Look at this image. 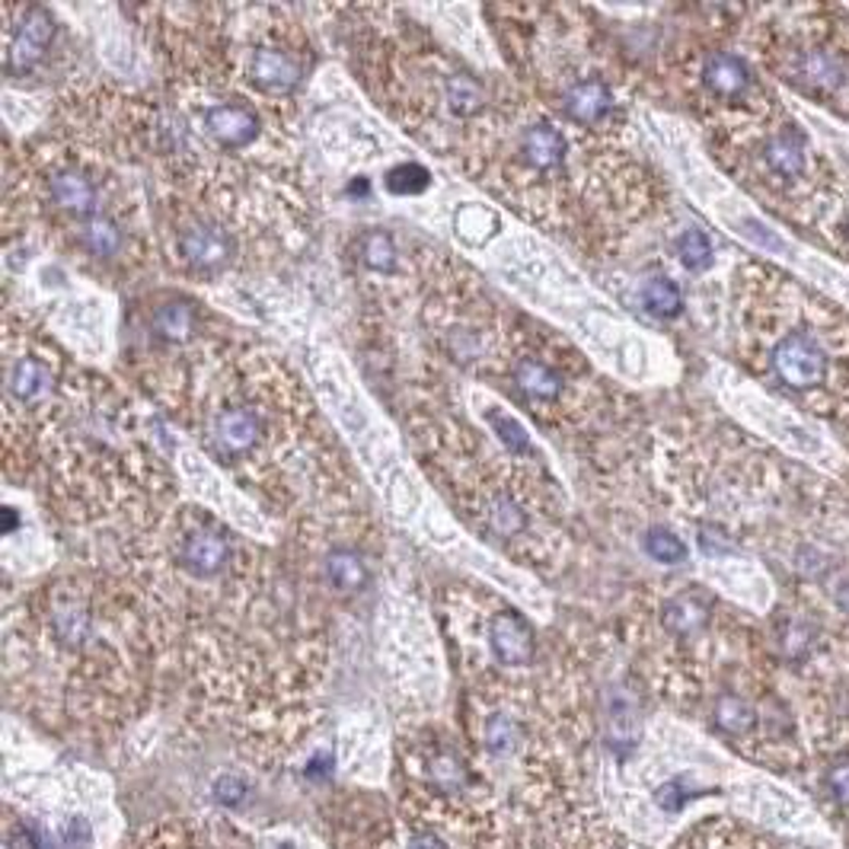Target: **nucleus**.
<instances>
[{
	"instance_id": "12",
	"label": "nucleus",
	"mask_w": 849,
	"mask_h": 849,
	"mask_svg": "<svg viewBox=\"0 0 849 849\" xmlns=\"http://www.w3.org/2000/svg\"><path fill=\"white\" fill-rule=\"evenodd\" d=\"M54 368L42 355H16L7 368V406L13 409H42L54 399Z\"/></svg>"
},
{
	"instance_id": "3",
	"label": "nucleus",
	"mask_w": 849,
	"mask_h": 849,
	"mask_svg": "<svg viewBox=\"0 0 849 849\" xmlns=\"http://www.w3.org/2000/svg\"><path fill=\"white\" fill-rule=\"evenodd\" d=\"M770 112L745 125V176L770 201H789L811 208L821 198V157L792 122L770 125Z\"/></svg>"
},
{
	"instance_id": "20",
	"label": "nucleus",
	"mask_w": 849,
	"mask_h": 849,
	"mask_svg": "<svg viewBox=\"0 0 849 849\" xmlns=\"http://www.w3.org/2000/svg\"><path fill=\"white\" fill-rule=\"evenodd\" d=\"M712 607L700 591H680L661 607V626L677 639H693L709 626Z\"/></svg>"
},
{
	"instance_id": "22",
	"label": "nucleus",
	"mask_w": 849,
	"mask_h": 849,
	"mask_svg": "<svg viewBox=\"0 0 849 849\" xmlns=\"http://www.w3.org/2000/svg\"><path fill=\"white\" fill-rule=\"evenodd\" d=\"M77 246L87 253V256H94V259H115L122 249H125V231H122V224L112 218V214H106V211H99L94 214L90 221H84L81 224V231H77Z\"/></svg>"
},
{
	"instance_id": "26",
	"label": "nucleus",
	"mask_w": 849,
	"mask_h": 849,
	"mask_svg": "<svg viewBox=\"0 0 849 849\" xmlns=\"http://www.w3.org/2000/svg\"><path fill=\"white\" fill-rule=\"evenodd\" d=\"M642 307L659 317V320H674L680 317L684 310V294H680V284L667 275H655L649 282L642 284Z\"/></svg>"
},
{
	"instance_id": "10",
	"label": "nucleus",
	"mask_w": 849,
	"mask_h": 849,
	"mask_svg": "<svg viewBox=\"0 0 849 849\" xmlns=\"http://www.w3.org/2000/svg\"><path fill=\"white\" fill-rule=\"evenodd\" d=\"M515 160L524 167L527 176L537 180H553L566 170L568 163V138L546 119H537L524 125L515 142Z\"/></svg>"
},
{
	"instance_id": "24",
	"label": "nucleus",
	"mask_w": 849,
	"mask_h": 849,
	"mask_svg": "<svg viewBox=\"0 0 849 849\" xmlns=\"http://www.w3.org/2000/svg\"><path fill=\"white\" fill-rule=\"evenodd\" d=\"M355 249H358V262L374 272V275H396L399 269V249L393 243V236L380 227H371L365 234L355 239Z\"/></svg>"
},
{
	"instance_id": "5",
	"label": "nucleus",
	"mask_w": 849,
	"mask_h": 849,
	"mask_svg": "<svg viewBox=\"0 0 849 849\" xmlns=\"http://www.w3.org/2000/svg\"><path fill=\"white\" fill-rule=\"evenodd\" d=\"M266 438H269V419L249 399L221 403L208 413L205 444L214 460H227V464L249 460L253 454L262 451Z\"/></svg>"
},
{
	"instance_id": "32",
	"label": "nucleus",
	"mask_w": 849,
	"mask_h": 849,
	"mask_svg": "<svg viewBox=\"0 0 849 849\" xmlns=\"http://www.w3.org/2000/svg\"><path fill=\"white\" fill-rule=\"evenodd\" d=\"M677 259H680V266L687 269V272H693V275H703L712 269V243H709V236L703 231H697V227H690L687 234H680L677 239Z\"/></svg>"
},
{
	"instance_id": "1",
	"label": "nucleus",
	"mask_w": 849,
	"mask_h": 849,
	"mask_svg": "<svg viewBox=\"0 0 849 849\" xmlns=\"http://www.w3.org/2000/svg\"><path fill=\"white\" fill-rule=\"evenodd\" d=\"M763 284L770 300L745 307L756 371L804 409L840 416L849 409V317L776 272H763Z\"/></svg>"
},
{
	"instance_id": "18",
	"label": "nucleus",
	"mask_w": 849,
	"mask_h": 849,
	"mask_svg": "<svg viewBox=\"0 0 849 849\" xmlns=\"http://www.w3.org/2000/svg\"><path fill=\"white\" fill-rule=\"evenodd\" d=\"M482 527L499 537V540H515L530 530V515L527 505L518 499L515 489H492L482 499Z\"/></svg>"
},
{
	"instance_id": "27",
	"label": "nucleus",
	"mask_w": 849,
	"mask_h": 849,
	"mask_svg": "<svg viewBox=\"0 0 849 849\" xmlns=\"http://www.w3.org/2000/svg\"><path fill=\"white\" fill-rule=\"evenodd\" d=\"M715 725L725 731V735H748L751 728H754L756 722V712L751 703H745L741 697H735V693H725V697H718L715 700Z\"/></svg>"
},
{
	"instance_id": "35",
	"label": "nucleus",
	"mask_w": 849,
	"mask_h": 849,
	"mask_svg": "<svg viewBox=\"0 0 849 849\" xmlns=\"http://www.w3.org/2000/svg\"><path fill=\"white\" fill-rule=\"evenodd\" d=\"M690 799H693V786H690L684 776H677V779L664 783L659 792H655V804H659L661 811H667V814L680 811V808L690 802Z\"/></svg>"
},
{
	"instance_id": "36",
	"label": "nucleus",
	"mask_w": 849,
	"mask_h": 849,
	"mask_svg": "<svg viewBox=\"0 0 849 849\" xmlns=\"http://www.w3.org/2000/svg\"><path fill=\"white\" fill-rule=\"evenodd\" d=\"M824 786H827V792H830L837 802L849 804V760H837V763L827 766Z\"/></svg>"
},
{
	"instance_id": "38",
	"label": "nucleus",
	"mask_w": 849,
	"mask_h": 849,
	"mask_svg": "<svg viewBox=\"0 0 849 849\" xmlns=\"http://www.w3.org/2000/svg\"><path fill=\"white\" fill-rule=\"evenodd\" d=\"M211 792H214V799H218V802L227 804V808H234V804H239L243 799H246V792H249V789H246V783H243L239 776L227 773V776H218V779H214V789H211Z\"/></svg>"
},
{
	"instance_id": "6",
	"label": "nucleus",
	"mask_w": 849,
	"mask_h": 849,
	"mask_svg": "<svg viewBox=\"0 0 849 849\" xmlns=\"http://www.w3.org/2000/svg\"><path fill=\"white\" fill-rule=\"evenodd\" d=\"M697 84H700V90L712 102H718L728 112L741 109L751 119L766 112L763 106L754 102L756 74L754 67H751V61L745 54L731 51V48H709V51H703L700 67H697Z\"/></svg>"
},
{
	"instance_id": "39",
	"label": "nucleus",
	"mask_w": 849,
	"mask_h": 849,
	"mask_svg": "<svg viewBox=\"0 0 849 849\" xmlns=\"http://www.w3.org/2000/svg\"><path fill=\"white\" fill-rule=\"evenodd\" d=\"M406 849H447V844L441 837H434V834H416Z\"/></svg>"
},
{
	"instance_id": "9",
	"label": "nucleus",
	"mask_w": 849,
	"mask_h": 849,
	"mask_svg": "<svg viewBox=\"0 0 849 849\" xmlns=\"http://www.w3.org/2000/svg\"><path fill=\"white\" fill-rule=\"evenodd\" d=\"M46 198L58 214L84 224L99 214V180L81 163H61L46 176Z\"/></svg>"
},
{
	"instance_id": "29",
	"label": "nucleus",
	"mask_w": 849,
	"mask_h": 849,
	"mask_svg": "<svg viewBox=\"0 0 849 849\" xmlns=\"http://www.w3.org/2000/svg\"><path fill=\"white\" fill-rule=\"evenodd\" d=\"M485 422L492 424V431L499 434V441L505 444L508 457H533V441L530 434L524 431V424L508 416V413H499V409H489L485 413Z\"/></svg>"
},
{
	"instance_id": "28",
	"label": "nucleus",
	"mask_w": 849,
	"mask_h": 849,
	"mask_svg": "<svg viewBox=\"0 0 849 849\" xmlns=\"http://www.w3.org/2000/svg\"><path fill=\"white\" fill-rule=\"evenodd\" d=\"M482 741L492 754L505 756L512 754L520 745V722L508 712H492L485 718V728H482Z\"/></svg>"
},
{
	"instance_id": "15",
	"label": "nucleus",
	"mask_w": 849,
	"mask_h": 849,
	"mask_svg": "<svg viewBox=\"0 0 849 849\" xmlns=\"http://www.w3.org/2000/svg\"><path fill=\"white\" fill-rule=\"evenodd\" d=\"M614 90L604 77H578L559 96V112L578 128H601L614 115Z\"/></svg>"
},
{
	"instance_id": "14",
	"label": "nucleus",
	"mask_w": 849,
	"mask_h": 849,
	"mask_svg": "<svg viewBox=\"0 0 849 849\" xmlns=\"http://www.w3.org/2000/svg\"><path fill=\"white\" fill-rule=\"evenodd\" d=\"M485 639H489V652L505 667H527L537 655L533 626L515 607H502L499 614L489 616Z\"/></svg>"
},
{
	"instance_id": "16",
	"label": "nucleus",
	"mask_w": 849,
	"mask_h": 849,
	"mask_svg": "<svg viewBox=\"0 0 849 849\" xmlns=\"http://www.w3.org/2000/svg\"><path fill=\"white\" fill-rule=\"evenodd\" d=\"M508 374L520 399L530 406H556L566 393V374L543 355H518Z\"/></svg>"
},
{
	"instance_id": "13",
	"label": "nucleus",
	"mask_w": 849,
	"mask_h": 849,
	"mask_svg": "<svg viewBox=\"0 0 849 849\" xmlns=\"http://www.w3.org/2000/svg\"><path fill=\"white\" fill-rule=\"evenodd\" d=\"M201 125H205V135L221 150H246L259 142V132H262L256 109L246 102H236V99L201 109Z\"/></svg>"
},
{
	"instance_id": "33",
	"label": "nucleus",
	"mask_w": 849,
	"mask_h": 849,
	"mask_svg": "<svg viewBox=\"0 0 849 849\" xmlns=\"http://www.w3.org/2000/svg\"><path fill=\"white\" fill-rule=\"evenodd\" d=\"M383 186L390 195H399V198H413V195H422L431 186V173L419 167V163H399L393 167L386 176H383Z\"/></svg>"
},
{
	"instance_id": "4",
	"label": "nucleus",
	"mask_w": 849,
	"mask_h": 849,
	"mask_svg": "<svg viewBox=\"0 0 849 849\" xmlns=\"http://www.w3.org/2000/svg\"><path fill=\"white\" fill-rule=\"evenodd\" d=\"M234 537L208 515H189L173 537V566L192 581H221L234 566Z\"/></svg>"
},
{
	"instance_id": "11",
	"label": "nucleus",
	"mask_w": 849,
	"mask_h": 849,
	"mask_svg": "<svg viewBox=\"0 0 849 849\" xmlns=\"http://www.w3.org/2000/svg\"><path fill=\"white\" fill-rule=\"evenodd\" d=\"M246 77L262 96H291L304 81V61L279 42H259L246 58Z\"/></svg>"
},
{
	"instance_id": "17",
	"label": "nucleus",
	"mask_w": 849,
	"mask_h": 849,
	"mask_svg": "<svg viewBox=\"0 0 849 849\" xmlns=\"http://www.w3.org/2000/svg\"><path fill=\"white\" fill-rule=\"evenodd\" d=\"M48 632L61 649H84L94 636V611L74 591H58L48 601Z\"/></svg>"
},
{
	"instance_id": "34",
	"label": "nucleus",
	"mask_w": 849,
	"mask_h": 849,
	"mask_svg": "<svg viewBox=\"0 0 849 849\" xmlns=\"http://www.w3.org/2000/svg\"><path fill=\"white\" fill-rule=\"evenodd\" d=\"M479 224L499 227V218H495L489 208H482V205H464V208L457 211V218H454V231L464 236L467 243H472V246H479V243L489 239V236L479 231Z\"/></svg>"
},
{
	"instance_id": "2",
	"label": "nucleus",
	"mask_w": 849,
	"mask_h": 849,
	"mask_svg": "<svg viewBox=\"0 0 849 849\" xmlns=\"http://www.w3.org/2000/svg\"><path fill=\"white\" fill-rule=\"evenodd\" d=\"M792 20H779L770 29V42L760 48L766 67L792 90L849 109V20H830L821 7H799Z\"/></svg>"
},
{
	"instance_id": "30",
	"label": "nucleus",
	"mask_w": 849,
	"mask_h": 849,
	"mask_svg": "<svg viewBox=\"0 0 849 849\" xmlns=\"http://www.w3.org/2000/svg\"><path fill=\"white\" fill-rule=\"evenodd\" d=\"M428 783H431L438 792L454 796V792H464V789H467L470 776H467V766H464L457 756L438 754L431 756V763H428Z\"/></svg>"
},
{
	"instance_id": "37",
	"label": "nucleus",
	"mask_w": 849,
	"mask_h": 849,
	"mask_svg": "<svg viewBox=\"0 0 849 849\" xmlns=\"http://www.w3.org/2000/svg\"><path fill=\"white\" fill-rule=\"evenodd\" d=\"M90 844H94V830H90V824L84 817L67 821V827L58 837V847L61 849H90Z\"/></svg>"
},
{
	"instance_id": "23",
	"label": "nucleus",
	"mask_w": 849,
	"mask_h": 849,
	"mask_svg": "<svg viewBox=\"0 0 849 849\" xmlns=\"http://www.w3.org/2000/svg\"><path fill=\"white\" fill-rule=\"evenodd\" d=\"M444 106L451 109L454 119L472 122V119L482 115V109H485V90H482V84H479L472 74L454 71V74H447V81H444Z\"/></svg>"
},
{
	"instance_id": "40",
	"label": "nucleus",
	"mask_w": 849,
	"mask_h": 849,
	"mask_svg": "<svg viewBox=\"0 0 849 849\" xmlns=\"http://www.w3.org/2000/svg\"><path fill=\"white\" fill-rule=\"evenodd\" d=\"M16 524H20V518H16V512H13V505H7V508H3V533H13Z\"/></svg>"
},
{
	"instance_id": "8",
	"label": "nucleus",
	"mask_w": 849,
	"mask_h": 849,
	"mask_svg": "<svg viewBox=\"0 0 849 849\" xmlns=\"http://www.w3.org/2000/svg\"><path fill=\"white\" fill-rule=\"evenodd\" d=\"M234 253V234L221 221H211V218L186 221L176 234V256L192 275H205V279L221 275L231 266Z\"/></svg>"
},
{
	"instance_id": "19",
	"label": "nucleus",
	"mask_w": 849,
	"mask_h": 849,
	"mask_svg": "<svg viewBox=\"0 0 849 849\" xmlns=\"http://www.w3.org/2000/svg\"><path fill=\"white\" fill-rule=\"evenodd\" d=\"M201 330V313L192 300H167L150 313V335L170 348L189 345Z\"/></svg>"
},
{
	"instance_id": "25",
	"label": "nucleus",
	"mask_w": 849,
	"mask_h": 849,
	"mask_svg": "<svg viewBox=\"0 0 849 849\" xmlns=\"http://www.w3.org/2000/svg\"><path fill=\"white\" fill-rule=\"evenodd\" d=\"M639 741V715H636V703L626 693H614L611 697V709H607V745L614 748L616 754H629Z\"/></svg>"
},
{
	"instance_id": "21",
	"label": "nucleus",
	"mask_w": 849,
	"mask_h": 849,
	"mask_svg": "<svg viewBox=\"0 0 849 849\" xmlns=\"http://www.w3.org/2000/svg\"><path fill=\"white\" fill-rule=\"evenodd\" d=\"M323 578L330 585L332 591L339 594H358L368 588L371 581V568H368V559L355 550V546H330L327 556H323Z\"/></svg>"
},
{
	"instance_id": "7",
	"label": "nucleus",
	"mask_w": 849,
	"mask_h": 849,
	"mask_svg": "<svg viewBox=\"0 0 849 849\" xmlns=\"http://www.w3.org/2000/svg\"><path fill=\"white\" fill-rule=\"evenodd\" d=\"M58 23L48 7L29 3L20 10V20L10 23L7 51H3V71L7 77H26L46 61L48 48L54 42Z\"/></svg>"
},
{
	"instance_id": "31",
	"label": "nucleus",
	"mask_w": 849,
	"mask_h": 849,
	"mask_svg": "<svg viewBox=\"0 0 849 849\" xmlns=\"http://www.w3.org/2000/svg\"><path fill=\"white\" fill-rule=\"evenodd\" d=\"M642 546L661 566H680L687 559V543L667 527H649L642 537Z\"/></svg>"
}]
</instances>
